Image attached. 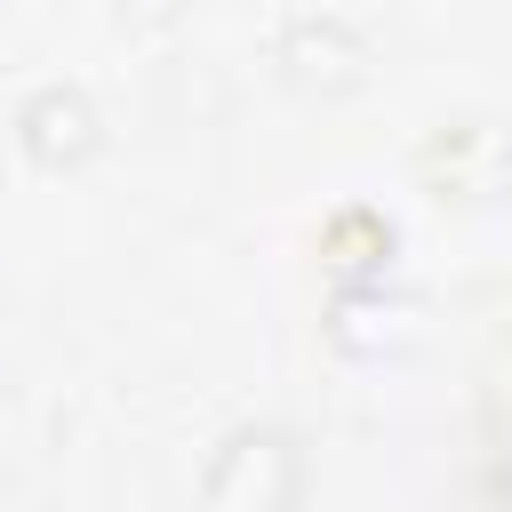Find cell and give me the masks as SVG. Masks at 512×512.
I'll return each instance as SVG.
<instances>
[{"mask_svg": "<svg viewBox=\"0 0 512 512\" xmlns=\"http://www.w3.org/2000/svg\"><path fill=\"white\" fill-rule=\"evenodd\" d=\"M208 512H296L304 504V448L288 424H232L200 464Z\"/></svg>", "mask_w": 512, "mask_h": 512, "instance_id": "obj_1", "label": "cell"}, {"mask_svg": "<svg viewBox=\"0 0 512 512\" xmlns=\"http://www.w3.org/2000/svg\"><path fill=\"white\" fill-rule=\"evenodd\" d=\"M272 72L280 88H296L304 104H344L376 80V40L368 24H352L344 8H296L272 32Z\"/></svg>", "mask_w": 512, "mask_h": 512, "instance_id": "obj_2", "label": "cell"}, {"mask_svg": "<svg viewBox=\"0 0 512 512\" xmlns=\"http://www.w3.org/2000/svg\"><path fill=\"white\" fill-rule=\"evenodd\" d=\"M416 184L432 200H504L512 192V128L488 120V112H464V120H440L424 144H416Z\"/></svg>", "mask_w": 512, "mask_h": 512, "instance_id": "obj_3", "label": "cell"}, {"mask_svg": "<svg viewBox=\"0 0 512 512\" xmlns=\"http://www.w3.org/2000/svg\"><path fill=\"white\" fill-rule=\"evenodd\" d=\"M16 152L40 168V176H80L96 152H104V104L80 88V80H40L16 120H8Z\"/></svg>", "mask_w": 512, "mask_h": 512, "instance_id": "obj_4", "label": "cell"}, {"mask_svg": "<svg viewBox=\"0 0 512 512\" xmlns=\"http://www.w3.org/2000/svg\"><path fill=\"white\" fill-rule=\"evenodd\" d=\"M320 264L336 272V288H384V272H392V216L336 208L320 224Z\"/></svg>", "mask_w": 512, "mask_h": 512, "instance_id": "obj_5", "label": "cell"}]
</instances>
